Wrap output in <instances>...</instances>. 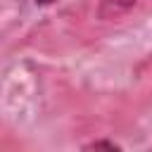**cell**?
Segmentation results:
<instances>
[{"label":"cell","instance_id":"1","mask_svg":"<svg viewBox=\"0 0 152 152\" xmlns=\"http://www.w3.org/2000/svg\"><path fill=\"white\" fill-rule=\"evenodd\" d=\"M38 2H52V0H38Z\"/></svg>","mask_w":152,"mask_h":152}]
</instances>
